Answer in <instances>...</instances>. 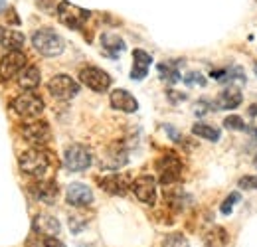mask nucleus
<instances>
[{
    "mask_svg": "<svg viewBox=\"0 0 257 247\" xmlns=\"http://www.w3.org/2000/svg\"><path fill=\"white\" fill-rule=\"evenodd\" d=\"M32 44L38 54L46 58H56L65 50L64 38L52 28H40L32 34Z\"/></svg>",
    "mask_w": 257,
    "mask_h": 247,
    "instance_id": "obj_1",
    "label": "nucleus"
},
{
    "mask_svg": "<svg viewBox=\"0 0 257 247\" xmlns=\"http://www.w3.org/2000/svg\"><path fill=\"white\" fill-rule=\"evenodd\" d=\"M20 170L32 178H42L50 168V158L40 149H28L20 155Z\"/></svg>",
    "mask_w": 257,
    "mask_h": 247,
    "instance_id": "obj_2",
    "label": "nucleus"
},
{
    "mask_svg": "<svg viewBox=\"0 0 257 247\" xmlns=\"http://www.w3.org/2000/svg\"><path fill=\"white\" fill-rule=\"evenodd\" d=\"M12 109L22 119H38L44 113V99L34 91H24L12 101Z\"/></svg>",
    "mask_w": 257,
    "mask_h": 247,
    "instance_id": "obj_3",
    "label": "nucleus"
},
{
    "mask_svg": "<svg viewBox=\"0 0 257 247\" xmlns=\"http://www.w3.org/2000/svg\"><path fill=\"white\" fill-rule=\"evenodd\" d=\"M91 151L85 145H69L64 153V164L71 172H83L91 166Z\"/></svg>",
    "mask_w": 257,
    "mask_h": 247,
    "instance_id": "obj_4",
    "label": "nucleus"
},
{
    "mask_svg": "<svg viewBox=\"0 0 257 247\" xmlns=\"http://www.w3.org/2000/svg\"><path fill=\"white\" fill-rule=\"evenodd\" d=\"M58 18H60V22L64 26H67V28L79 30L87 22L89 12L83 10V8H79V6H75V4H71V2H67V0H64L58 6Z\"/></svg>",
    "mask_w": 257,
    "mask_h": 247,
    "instance_id": "obj_5",
    "label": "nucleus"
},
{
    "mask_svg": "<svg viewBox=\"0 0 257 247\" xmlns=\"http://www.w3.org/2000/svg\"><path fill=\"white\" fill-rule=\"evenodd\" d=\"M48 91L52 97H56L60 101H69L79 93V85L69 75H54L48 81Z\"/></svg>",
    "mask_w": 257,
    "mask_h": 247,
    "instance_id": "obj_6",
    "label": "nucleus"
},
{
    "mask_svg": "<svg viewBox=\"0 0 257 247\" xmlns=\"http://www.w3.org/2000/svg\"><path fill=\"white\" fill-rule=\"evenodd\" d=\"M79 79H81V83H83L85 87H89V89H93V91H97V93L107 91L109 85H111L109 73L103 71L101 67H95V65L83 67V69L79 71Z\"/></svg>",
    "mask_w": 257,
    "mask_h": 247,
    "instance_id": "obj_7",
    "label": "nucleus"
},
{
    "mask_svg": "<svg viewBox=\"0 0 257 247\" xmlns=\"http://www.w3.org/2000/svg\"><path fill=\"white\" fill-rule=\"evenodd\" d=\"M131 188H133L137 200H141L143 204H155V200H157V180L153 176L143 174V176L135 178Z\"/></svg>",
    "mask_w": 257,
    "mask_h": 247,
    "instance_id": "obj_8",
    "label": "nucleus"
},
{
    "mask_svg": "<svg viewBox=\"0 0 257 247\" xmlns=\"http://www.w3.org/2000/svg\"><path fill=\"white\" fill-rule=\"evenodd\" d=\"M26 67V56L22 52H8L2 60H0V77L4 81L18 77V73Z\"/></svg>",
    "mask_w": 257,
    "mask_h": 247,
    "instance_id": "obj_9",
    "label": "nucleus"
},
{
    "mask_svg": "<svg viewBox=\"0 0 257 247\" xmlns=\"http://www.w3.org/2000/svg\"><path fill=\"white\" fill-rule=\"evenodd\" d=\"M22 137L24 141H28L30 145H46L52 137V131H50V125L46 121H30L22 127Z\"/></svg>",
    "mask_w": 257,
    "mask_h": 247,
    "instance_id": "obj_10",
    "label": "nucleus"
},
{
    "mask_svg": "<svg viewBox=\"0 0 257 247\" xmlns=\"http://www.w3.org/2000/svg\"><path fill=\"white\" fill-rule=\"evenodd\" d=\"M159 166V172H161V182L162 184H174L178 178H180V172H182V162L176 158L174 155H166L162 156L161 160L157 162Z\"/></svg>",
    "mask_w": 257,
    "mask_h": 247,
    "instance_id": "obj_11",
    "label": "nucleus"
},
{
    "mask_svg": "<svg viewBox=\"0 0 257 247\" xmlns=\"http://www.w3.org/2000/svg\"><path fill=\"white\" fill-rule=\"evenodd\" d=\"M65 200L67 204L71 206H89L93 202V192L87 184H81V182H73V184L67 186V192H65Z\"/></svg>",
    "mask_w": 257,
    "mask_h": 247,
    "instance_id": "obj_12",
    "label": "nucleus"
},
{
    "mask_svg": "<svg viewBox=\"0 0 257 247\" xmlns=\"http://www.w3.org/2000/svg\"><path fill=\"white\" fill-rule=\"evenodd\" d=\"M26 44V36L22 32L12 30L8 26H0V46L8 52H20Z\"/></svg>",
    "mask_w": 257,
    "mask_h": 247,
    "instance_id": "obj_13",
    "label": "nucleus"
},
{
    "mask_svg": "<svg viewBox=\"0 0 257 247\" xmlns=\"http://www.w3.org/2000/svg\"><path fill=\"white\" fill-rule=\"evenodd\" d=\"M99 184H101V188L105 192H109L113 196H123V194H127V190L131 188L133 182L128 180V176H125V174H109V176L101 178Z\"/></svg>",
    "mask_w": 257,
    "mask_h": 247,
    "instance_id": "obj_14",
    "label": "nucleus"
},
{
    "mask_svg": "<svg viewBox=\"0 0 257 247\" xmlns=\"http://www.w3.org/2000/svg\"><path fill=\"white\" fill-rule=\"evenodd\" d=\"M62 225L58 221V217L50 216V214H38L34 219V231L36 233H42L46 237H56L60 233Z\"/></svg>",
    "mask_w": 257,
    "mask_h": 247,
    "instance_id": "obj_15",
    "label": "nucleus"
},
{
    "mask_svg": "<svg viewBox=\"0 0 257 247\" xmlns=\"http://www.w3.org/2000/svg\"><path fill=\"white\" fill-rule=\"evenodd\" d=\"M32 196L38 200V202H44V204H54L56 198H58V184L52 182V180H46V182H36V184L30 188Z\"/></svg>",
    "mask_w": 257,
    "mask_h": 247,
    "instance_id": "obj_16",
    "label": "nucleus"
},
{
    "mask_svg": "<svg viewBox=\"0 0 257 247\" xmlns=\"http://www.w3.org/2000/svg\"><path fill=\"white\" fill-rule=\"evenodd\" d=\"M109 101H111V105H113L115 109H119V111H123V113H135V111L139 109L137 99L128 91H125V89H115V91H111Z\"/></svg>",
    "mask_w": 257,
    "mask_h": 247,
    "instance_id": "obj_17",
    "label": "nucleus"
},
{
    "mask_svg": "<svg viewBox=\"0 0 257 247\" xmlns=\"http://www.w3.org/2000/svg\"><path fill=\"white\" fill-rule=\"evenodd\" d=\"M153 63V58L145 52V50H135L133 52V71H131V79H145L149 73V67Z\"/></svg>",
    "mask_w": 257,
    "mask_h": 247,
    "instance_id": "obj_18",
    "label": "nucleus"
},
{
    "mask_svg": "<svg viewBox=\"0 0 257 247\" xmlns=\"http://www.w3.org/2000/svg\"><path fill=\"white\" fill-rule=\"evenodd\" d=\"M16 81H18V87H20V89H24V91H34V89L40 85V69H38L36 65H26V67L18 73Z\"/></svg>",
    "mask_w": 257,
    "mask_h": 247,
    "instance_id": "obj_19",
    "label": "nucleus"
},
{
    "mask_svg": "<svg viewBox=\"0 0 257 247\" xmlns=\"http://www.w3.org/2000/svg\"><path fill=\"white\" fill-rule=\"evenodd\" d=\"M241 101H243V95L233 85L225 87L224 91L220 93V97H218V103H220L222 109H237L241 105Z\"/></svg>",
    "mask_w": 257,
    "mask_h": 247,
    "instance_id": "obj_20",
    "label": "nucleus"
},
{
    "mask_svg": "<svg viewBox=\"0 0 257 247\" xmlns=\"http://www.w3.org/2000/svg\"><path fill=\"white\" fill-rule=\"evenodd\" d=\"M101 46H103V50H105L113 60L125 50V42H123V38H119L117 34H103V36H101Z\"/></svg>",
    "mask_w": 257,
    "mask_h": 247,
    "instance_id": "obj_21",
    "label": "nucleus"
},
{
    "mask_svg": "<svg viewBox=\"0 0 257 247\" xmlns=\"http://www.w3.org/2000/svg\"><path fill=\"white\" fill-rule=\"evenodd\" d=\"M192 133L196 137H202L206 141H220V129L206 123H196L192 127Z\"/></svg>",
    "mask_w": 257,
    "mask_h": 247,
    "instance_id": "obj_22",
    "label": "nucleus"
},
{
    "mask_svg": "<svg viewBox=\"0 0 257 247\" xmlns=\"http://www.w3.org/2000/svg\"><path fill=\"white\" fill-rule=\"evenodd\" d=\"M178 65H180V62L161 63V65H159V71H161L162 79H168L170 83L178 81V79H180V71H178Z\"/></svg>",
    "mask_w": 257,
    "mask_h": 247,
    "instance_id": "obj_23",
    "label": "nucleus"
},
{
    "mask_svg": "<svg viewBox=\"0 0 257 247\" xmlns=\"http://www.w3.org/2000/svg\"><path fill=\"white\" fill-rule=\"evenodd\" d=\"M162 247H190V243L182 233H168L162 239Z\"/></svg>",
    "mask_w": 257,
    "mask_h": 247,
    "instance_id": "obj_24",
    "label": "nucleus"
},
{
    "mask_svg": "<svg viewBox=\"0 0 257 247\" xmlns=\"http://www.w3.org/2000/svg\"><path fill=\"white\" fill-rule=\"evenodd\" d=\"M241 200V196H239V192H231L227 198H225L224 202H222V206H220V212L224 214V216H229L231 214V210L235 208V204Z\"/></svg>",
    "mask_w": 257,
    "mask_h": 247,
    "instance_id": "obj_25",
    "label": "nucleus"
},
{
    "mask_svg": "<svg viewBox=\"0 0 257 247\" xmlns=\"http://www.w3.org/2000/svg\"><path fill=\"white\" fill-rule=\"evenodd\" d=\"M224 127H225V129H229V131H245V129H247V127H245V123L241 121V117H237V115L225 117Z\"/></svg>",
    "mask_w": 257,
    "mask_h": 247,
    "instance_id": "obj_26",
    "label": "nucleus"
},
{
    "mask_svg": "<svg viewBox=\"0 0 257 247\" xmlns=\"http://www.w3.org/2000/svg\"><path fill=\"white\" fill-rule=\"evenodd\" d=\"M224 79H227V81H239V83H245V75H243V69L239 67V65H233L231 69H227V73H225Z\"/></svg>",
    "mask_w": 257,
    "mask_h": 247,
    "instance_id": "obj_27",
    "label": "nucleus"
},
{
    "mask_svg": "<svg viewBox=\"0 0 257 247\" xmlns=\"http://www.w3.org/2000/svg\"><path fill=\"white\" fill-rule=\"evenodd\" d=\"M184 83L186 85H206V79L200 75V73H196V71H192V73H188V75H184Z\"/></svg>",
    "mask_w": 257,
    "mask_h": 247,
    "instance_id": "obj_28",
    "label": "nucleus"
},
{
    "mask_svg": "<svg viewBox=\"0 0 257 247\" xmlns=\"http://www.w3.org/2000/svg\"><path fill=\"white\" fill-rule=\"evenodd\" d=\"M239 188H243V190H257V174L255 176H243V178H239Z\"/></svg>",
    "mask_w": 257,
    "mask_h": 247,
    "instance_id": "obj_29",
    "label": "nucleus"
},
{
    "mask_svg": "<svg viewBox=\"0 0 257 247\" xmlns=\"http://www.w3.org/2000/svg\"><path fill=\"white\" fill-rule=\"evenodd\" d=\"M44 247H65L58 237H44Z\"/></svg>",
    "mask_w": 257,
    "mask_h": 247,
    "instance_id": "obj_30",
    "label": "nucleus"
},
{
    "mask_svg": "<svg viewBox=\"0 0 257 247\" xmlns=\"http://www.w3.org/2000/svg\"><path fill=\"white\" fill-rule=\"evenodd\" d=\"M164 131H168V133H170V135H172V137H170V139H172V141H176V143H178V141H180V135H178V133H176V131H174V127H170V125H164Z\"/></svg>",
    "mask_w": 257,
    "mask_h": 247,
    "instance_id": "obj_31",
    "label": "nucleus"
},
{
    "mask_svg": "<svg viewBox=\"0 0 257 247\" xmlns=\"http://www.w3.org/2000/svg\"><path fill=\"white\" fill-rule=\"evenodd\" d=\"M247 131H249L253 137H257V123L255 125H249V127H247Z\"/></svg>",
    "mask_w": 257,
    "mask_h": 247,
    "instance_id": "obj_32",
    "label": "nucleus"
},
{
    "mask_svg": "<svg viewBox=\"0 0 257 247\" xmlns=\"http://www.w3.org/2000/svg\"><path fill=\"white\" fill-rule=\"evenodd\" d=\"M249 115H251V117H257V105H251V107H249Z\"/></svg>",
    "mask_w": 257,
    "mask_h": 247,
    "instance_id": "obj_33",
    "label": "nucleus"
},
{
    "mask_svg": "<svg viewBox=\"0 0 257 247\" xmlns=\"http://www.w3.org/2000/svg\"><path fill=\"white\" fill-rule=\"evenodd\" d=\"M253 166L257 168V155H255V158H253Z\"/></svg>",
    "mask_w": 257,
    "mask_h": 247,
    "instance_id": "obj_34",
    "label": "nucleus"
},
{
    "mask_svg": "<svg viewBox=\"0 0 257 247\" xmlns=\"http://www.w3.org/2000/svg\"><path fill=\"white\" fill-rule=\"evenodd\" d=\"M2 8H4V2H2V0H0V12H2Z\"/></svg>",
    "mask_w": 257,
    "mask_h": 247,
    "instance_id": "obj_35",
    "label": "nucleus"
},
{
    "mask_svg": "<svg viewBox=\"0 0 257 247\" xmlns=\"http://www.w3.org/2000/svg\"><path fill=\"white\" fill-rule=\"evenodd\" d=\"M253 69H255V73H257V63H255V67H253Z\"/></svg>",
    "mask_w": 257,
    "mask_h": 247,
    "instance_id": "obj_36",
    "label": "nucleus"
}]
</instances>
